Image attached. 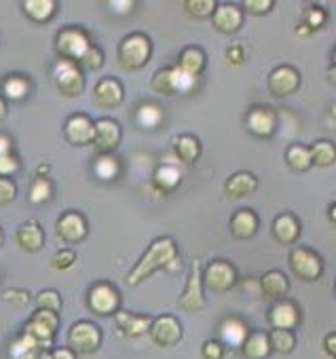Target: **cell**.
I'll use <instances>...</instances> for the list:
<instances>
[{
  "label": "cell",
  "instance_id": "6da1fadb",
  "mask_svg": "<svg viewBox=\"0 0 336 359\" xmlns=\"http://www.w3.org/2000/svg\"><path fill=\"white\" fill-rule=\"evenodd\" d=\"M176 260H178L176 241L172 237H159L148 245L142 260L131 269V273L127 275V283L137 285L144 279H148L154 271H161V269H170L172 271V264Z\"/></svg>",
  "mask_w": 336,
  "mask_h": 359
},
{
  "label": "cell",
  "instance_id": "7a4b0ae2",
  "mask_svg": "<svg viewBox=\"0 0 336 359\" xmlns=\"http://www.w3.org/2000/svg\"><path fill=\"white\" fill-rule=\"evenodd\" d=\"M150 55H152V43L142 32H133L125 36L119 45V64L127 72L142 70L148 64Z\"/></svg>",
  "mask_w": 336,
  "mask_h": 359
},
{
  "label": "cell",
  "instance_id": "3957f363",
  "mask_svg": "<svg viewBox=\"0 0 336 359\" xmlns=\"http://www.w3.org/2000/svg\"><path fill=\"white\" fill-rule=\"evenodd\" d=\"M91 47L89 34L83 28H62L55 36V51L60 60L79 64V60Z\"/></svg>",
  "mask_w": 336,
  "mask_h": 359
},
{
  "label": "cell",
  "instance_id": "277c9868",
  "mask_svg": "<svg viewBox=\"0 0 336 359\" xmlns=\"http://www.w3.org/2000/svg\"><path fill=\"white\" fill-rule=\"evenodd\" d=\"M87 306L93 315L100 317L114 315L116 311H121V292L108 281L93 283L87 292Z\"/></svg>",
  "mask_w": 336,
  "mask_h": 359
},
{
  "label": "cell",
  "instance_id": "5b68a950",
  "mask_svg": "<svg viewBox=\"0 0 336 359\" xmlns=\"http://www.w3.org/2000/svg\"><path fill=\"white\" fill-rule=\"evenodd\" d=\"M53 83L58 87V91L64 95V97H79L83 91H85V76H83V70L72 64V62H66V60H60L53 68Z\"/></svg>",
  "mask_w": 336,
  "mask_h": 359
},
{
  "label": "cell",
  "instance_id": "8992f818",
  "mask_svg": "<svg viewBox=\"0 0 336 359\" xmlns=\"http://www.w3.org/2000/svg\"><path fill=\"white\" fill-rule=\"evenodd\" d=\"M290 271L302 281H317L323 275V260L309 248H296L288 256Z\"/></svg>",
  "mask_w": 336,
  "mask_h": 359
},
{
  "label": "cell",
  "instance_id": "52a82bcc",
  "mask_svg": "<svg viewBox=\"0 0 336 359\" xmlns=\"http://www.w3.org/2000/svg\"><path fill=\"white\" fill-rule=\"evenodd\" d=\"M68 344L74 353L91 355L102 346V330L93 321H76L68 330Z\"/></svg>",
  "mask_w": 336,
  "mask_h": 359
},
{
  "label": "cell",
  "instance_id": "ba28073f",
  "mask_svg": "<svg viewBox=\"0 0 336 359\" xmlns=\"http://www.w3.org/2000/svg\"><path fill=\"white\" fill-rule=\"evenodd\" d=\"M60 327V317L58 313L51 311H36L30 321L24 327V334L30 336L32 340H36L41 344V348H49L53 342V336Z\"/></svg>",
  "mask_w": 336,
  "mask_h": 359
},
{
  "label": "cell",
  "instance_id": "9c48e42d",
  "mask_svg": "<svg viewBox=\"0 0 336 359\" xmlns=\"http://www.w3.org/2000/svg\"><path fill=\"white\" fill-rule=\"evenodd\" d=\"M237 283V271L229 260H212L203 273V287L212 292H229Z\"/></svg>",
  "mask_w": 336,
  "mask_h": 359
},
{
  "label": "cell",
  "instance_id": "30bf717a",
  "mask_svg": "<svg viewBox=\"0 0 336 359\" xmlns=\"http://www.w3.org/2000/svg\"><path fill=\"white\" fill-rule=\"evenodd\" d=\"M123 137V129L114 118H100L93 123V137L91 144L100 154H112Z\"/></svg>",
  "mask_w": 336,
  "mask_h": 359
},
{
  "label": "cell",
  "instance_id": "8fae6325",
  "mask_svg": "<svg viewBox=\"0 0 336 359\" xmlns=\"http://www.w3.org/2000/svg\"><path fill=\"white\" fill-rule=\"evenodd\" d=\"M180 309L189 311V313H199L206 306V298H203V273H201V262L193 260L191 266V275L187 279V287L184 294L180 296Z\"/></svg>",
  "mask_w": 336,
  "mask_h": 359
},
{
  "label": "cell",
  "instance_id": "7c38bea8",
  "mask_svg": "<svg viewBox=\"0 0 336 359\" xmlns=\"http://www.w3.org/2000/svg\"><path fill=\"white\" fill-rule=\"evenodd\" d=\"M148 334H150L152 342L159 346H165V348L174 346L182 338V323L174 315H161V317L152 319Z\"/></svg>",
  "mask_w": 336,
  "mask_h": 359
},
{
  "label": "cell",
  "instance_id": "4fadbf2b",
  "mask_svg": "<svg viewBox=\"0 0 336 359\" xmlns=\"http://www.w3.org/2000/svg\"><path fill=\"white\" fill-rule=\"evenodd\" d=\"M55 233L66 243H79L89 235V224L79 212H64L55 224Z\"/></svg>",
  "mask_w": 336,
  "mask_h": 359
},
{
  "label": "cell",
  "instance_id": "5bb4252c",
  "mask_svg": "<svg viewBox=\"0 0 336 359\" xmlns=\"http://www.w3.org/2000/svg\"><path fill=\"white\" fill-rule=\"evenodd\" d=\"M212 26L220 34H235L243 26V11L239 5L233 3H222L216 5L212 13Z\"/></svg>",
  "mask_w": 336,
  "mask_h": 359
},
{
  "label": "cell",
  "instance_id": "9a60e30c",
  "mask_svg": "<svg viewBox=\"0 0 336 359\" xmlns=\"http://www.w3.org/2000/svg\"><path fill=\"white\" fill-rule=\"evenodd\" d=\"M300 87V74L292 66H279L269 74V91L275 97H288Z\"/></svg>",
  "mask_w": 336,
  "mask_h": 359
},
{
  "label": "cell",
  "instance_id": "2e32d148",
  "mask_svg": "<svg viewBox=\"0 0 336 359\" xmlns=\"http://www.w3.org/2000/svg\"><path fill=\"white\" fill-rule=\"evenodd\" d=\"M248 129L258 135V137H271L275 133V125H277V112L269 106H256L248 112L246 118Z\"/></svg>",
  "mask_w": 336,
  "mask_h": 359
},
{
  "label": "cell",
  "instance_id": "e0dca14e",
  "mask_svg": "<svg viewBox=\"0 0 336 359\" xmlns=\"http://www.w3.org/2000/svg\"><path fill=\"white\" fill-rule=\"evenodd\" d=\"M64 133H66V140L70 144H74V146L91 144V137H93V121L87 114H72L66 121Z\"/></svg>",
  "mask_w": 336,
  "mask_h": 359
},
{
  "label": "cell",
  "instance_id": "ac0fdd59",
  "mask_svg": "<svg viewBox=\"0 0 336 359\" xmlns=\"http://www.w3.org/2000/svg\"><path fill=\"white\" fill-rule=\"evenodd\" d=\"M269 321H271L273 330H294L300 323L298 306L290 300H279L269 311Z\"/></svg>",
  "mask_w": 336,
  "mask_h": 359
},
{
  "label": "cell",
  "instance_id": "d6986e66",
  "mask_svg": "<svg viewBox=\"0 0 336 359\" xmlns=\"http://www.w3.org/2000/svg\"><path fill=\"white\" fill-rule=\"evenodd\" d=\"M258 189V180L250 171H237L224 182V195L227 199H243L254 195Z\"/></svg>",
  "mask_w": 336,
  "mask_h": 359
},
{
  "label": "cell",
  "instance_id": "ffe728a7",
  "mask_svg": "<svg viewBox=\"0 0 336 359\" xmlns=\"http://www.w3.org/2000/svg\"><path fill=\"white\" fill-rule=\"evenodd\" d=\"M125 91L116 79H102L93 87V100L104 108H116L123 104Z\"/></svg>",
  "mask_w": 336,
  "mask_h": 359
},
{
  "label": "cell",
  "instance_id": "44dd1931",
  "mask_svg": "<svg viewBox=\"0 0 336 359\" xmlns=\"http://www.w3.org/2000/svg\"><path fill=\"white\" fill-rule=\"evenodd\" d=\"M114 317H116V327L125 338H135V336L146 334L150 330V323H152L150 317L135 315V313H129V311H116Z\"/></svg>",
  "mask_w": 336,
  "mask_h": 359
},
{
  "label": "cell",
  "instance_id": "7402d4cb",
  "mask_svg": "<svg viewBox=\"0 0 336 359\" xmlns=\"http://www.w3.org/2000/svg\"><path fill=\"white\" fill-rule=\"evenodd\" d=\"M260 285V292L264 298L273 300V302H279L288 296L290 292V283H288V277L281 273V271H269L260 277L258 281Z\"/></svg>",
  "mask_w": 336,
  "mask_h": 359
},
{
  "label": "cell",
  "instance_id": "603a6c76",
  "mask_svg": "<svg viewBox=\"0 0 336 359\" xmlns=\"http://www.w3.org/2000/svg\"><path fill=\"white\" fill-rule=\"evenodd\" d=\"M206 66H208V55L203 53V49L187 47L178 55V62H176L174 68H178L180 72H184V74H189L193 79H199V74L206 70Z\"/></svg>",
  "mask_w": 336,
  "mask_h": 359
},
{
  "label": "cell",
  "instance_id": "cb8c5ba5",
  "mask_svg": "<svg viewBox=\"0 0 336 359\" xmlns=\"http://www.w3.org/2000/svg\"><path fill=\"white\" fill-rule=\"evenodd\" d=\"M15 239H18V245L24 252L34 254V252H41L43 245H45V231H43V226L39 222L30 220V222H26V224H22L18 229Z\"/></svg>",
  "mask_w": 336,
  "mask_h": 359
},
{
  "label": "cell",
  "instance_id": "d4e9b609",
  "mask_svg": "<svg viewBox=\"0 0 336 359\" xmlns=\"http://www.w3.org/2000/svg\"><path fill=\"white\" fill-rule=\"evenodd\" d=\"M233 237L237 239H250L256 235L258 231V216L250 210V208H243V210H237L233 216H231V224H229Z\"/></svg>",
  "mask_w": 336,
  "mask_h": 359
},
{
  "label": "cell",
  "instance_id": "484cf974",
  "mask_svg": "<svg viewBox=\"0 0 336 359\" xmlns=\"http://www.w3.org/2000/svg\"><path fill=\"white\" fill-rule=\"evenodd\" d=\"M273 237L281 245H292L300 237V222L294 214H281L273 222Z\"/></svg>",
  "mask_w": 336,
  "mask_h": 359
},
{
  "label": "cell",
  "instance_id": "4316f807",
  "mask_svg": "<svg viewBox=\"0 0 336 359\" xmlns=\"http://www.w3.org/2000/svg\"><path fill=\"white\" fill-rule=\"evenodd\" d=\"M22 11L26 13L28 20L36 24H47L58 11V3L55 0H24Z\"/></svg>",
  "mask_w": 336,
  "mask_h": 359
},
{
  "label": "cell",
  "instance_id": "83f0119b",
  "mask_svg": "<svg viewBox=\"0 0 336 359\" xmlns=\"http://www.w3.org/2000/svg\"><path fill=\"white\" fill-rule=\"evenodd\" d=\"M241 353L248 359H267L271 355V346H269V334L267 332H254L248 334V338L241 344Z\"/></svg>",
  "mask_w": 336,
  "mask_h": 359
},
{
  "label": "cell",
  "instance_id": "f1b7e54d",
  "mask_svg": "<svg viewBox=\"0 0 336 359\" xmlns=\"http://www.w3.org/2000/svg\"><path fill=\"white\" fill-rule=\"evenodd\" d=\"M174 150L178 154V158L184 163V165H193L199 156H201V144L195 135L191 133H184V135H178L174 140Z\"/></svg>",
  "mask_w": 336,
  "mask_h": 359
},
{
  "label": "cell",
  "instance_id": "f546056e",
  "mask_svg": "<svg viewBox=\"0 0 336 359\" xmlns=\"http://www.w3.org/2000/svg\"><path fill=\"white\" fill-rule=\"evenodd\" d=\"M182 182V171L174 165H161L154 171V187L161 193H172Z\"/></svg>",
  "mask_w": 336,
  "mask_h": 359
},
{
  "label": "cell",
  "instance_id": "4dcf8cb0",
  "mask_svg": "<svg viewBox=\"0 0 336 359\" xmlns=\"http://www.w3.org/2000/svg\"><path fill=\"white\" fill-rule=\"evenodd\" d=\"M248 327H246V323L241 321V319H237V317H229V319H224L222 321V325H220V336H222V340L229 344V346H241L243 344V340L248 338Z\"/></svg>",
  "mask_w": 336,
  "mask_h": 359
},
{
  "label": "cell",
  "instance_id": "1f68e13d",
  "mask_svg": "<svg viewBox=\"0 0 336 359\" xmlns=\"http://www.w3.org/2000/svg\"><path fill=\"white\" fill-rule=\"evenodd\" d=\"M309 154H311V165L321 167V169L332 167L336 161V150H334V144L330 140H317L315 144H311Z\"/></svg>",
  "mask_w": 336,
  "mask_h": 359
},
{
  "label": "cell",
  "instance_id": "d6a6232c",
  "mask_svg": "<svg viewBox=\"0 0 336 359\" xmlns=\"http://www.w3.org/2000/svg\"><path fill=\"white\" fill-rule=\"evenodd\" d=\"M269 346H271L273 353L288 355L296 346V336H294L292 330H273L269 334Z\"/></svg>",
  "mask_w": 336,
  "mask_h": 359
},
{
  "label": "cell",
  "instance_id": "836d02e7",
  "mask_svg": "<svg viewBox=\"0 0 336 359\" xmlns=\"http://www.w3.org/2000/svg\"><path fill=\"white\" fill-rule=\"evenodd\" d=\"M3 91H5V97L9 100H24L30 93V81L22 74H11L5 79Z\"/></svg>",
  "mask_w": 336,
  "mask_h": 359
},
{
  "label": "cell",
  "instance_id": "e575fe53",
  "mask_svg": "<svg viewBox=\"0 0 336 359\" xmlns=\"http://www.w3.org/2000/svg\"><path fill=\"white\" fill-rule=\"evenodd\" d=\"M285 163L294 169V171H307L311 167V154L307 146L300 144H292L285 150Z\"/></svg>",
  "mask_w": 336,
  "mask_h": 359
},
{
  "label": "cell",
  "instance_id": "d590c367",
  "mask_svg": "<svg viewBox=\"0 0 336 359\" xmlns=\"http://www.w3.org/2000/svg\"><path fill=\"white\" fill-rule=\"evenodd\" d=\"M150 87H152V91H156L159 95H172V93H176V91H174V70H172V68H163V70H159V72L152 76Z\"/></svg>",
  "mask_w": 336,
  "mask_h": 359
},
{
  "label": "cell",
  "instance_id": "8d00e7d4",
  "mask_svg": "<svg viewBox=\"0 0 336 359\" xmlns=\"http://www.w3.org/2000/svg\"><path fill=\"white\" fill-rule=\"evenodd\" d=\"M53 195V187L47 177H36L34 184L30 187V193H28V199L32 205H41V203H47Z\"/></svg>",
  "mask_w": 336,
  "mask_h": 359
},
{
  "label": "cell",
  "instance_id": "74e56055",
  "mask_svg": "<svg viewBox=\"0 0 336 359\" xmlns=\"http://www.w3.org/2000/svg\"><path fill=\"white\" fill-rule=\"evenodd\" d=\"M216 0H187V3L182 5L184 11L195 18V20H206V18H212L214 9H216Z\"/></svg>",
  "mask_w": 336,
  "mask_h": 359
},
{
  "label": "cell",
  "instance_id": "f35d334b",
  "mask_svg": "<svg viewBox=\"0 0 336 359\" xmlns=\"http://www.w3.org/2000/svg\"><path fill=\"white\" fill-rule=\"evenodd\" d=\"M119 171H121V165L112 154H100V158L95 161V173L102 180H114Z\"/></svg>",
  "mask_w": 336,
  "mask_h": 359
},
{
  "label": "cell",
  "instance_id": "ab89813d",
  "mask_svg": "<svg viewBox=\"0 0 336 359\" xmlns=\"http://www.w3.org/2000/svg\"><path fill=\"white\" fill-rule=\"evenodd\" d=\"M83 72L87 70V72H95V70H100L102 66H104V51L100 49V47H95V45H91L89 49H87V53L79 60V64H76Z\"/></svg>",
  "mask_w": 336,
  "mask_h": 359
},
{
  "label": "cell",
  "instance_id": "60d3db41",
  "mask_svg": "<svg viewBox=\"0 0 336 359\" xmlns=\"http://www.w3.org/2000/svg\"><path fill=\"white\" fill-rule=\"evenodd\" d=\"M39 348H41V344H39L36 340H32L30 336L22 334V336L11 344L9 353H11L13 359H26L30 353H34V351H39Z\"/></svg>",
  "mask_w": 336,
  "mask_h": 359
},
{
  "label": "cell",
  "instance_id": "b9f144b4",
  "mask_svg": "<svg viewBox=\"0 0 336 359\" xmlns=\"http://www.w3.org/2000/svg\"><path fill=\"white\" fill-rule=\"evenodd\" d=\"M36 306L39 311H51V313H60L62 309V296L55 290H43L36 296Z\"/></svg>",
  "mask_w": 336,
  "mask_h": 359
},
{
  "label": "cell",
  "instance_id": "7bdbcfd3",
  "mask_svg": "<svg viewBox=\"0 0 336 359\" xmlns=\"http://www.w3.org/2000/svg\"><path fill=\"white\" fill-rule=\"evenodd\" d=\"M137 123L142 125V127H156L161 121H163V112L154 106V104H144L140 110H137Z\"/></svg>",
  "mask_w": 336,
  "mask_h": 359
},
{
  "label": "cell",
  "instance_id": "ee69618b",
  "mask_svg": "<svg viewBox=\"0 0 336 359\" xmlns=\"http://www.w3.org/2000/svg\"><path fill=\"white\" fill-rule=\"evenodd\" d=\"M273 7H275L273 0H243L241 3V11L250 15H267Z\"/></svg>",
  "mask_w": 336,
  "mask_h": 359
},
{
  "label": "cell",
  "instance_id": "f6af8a7d",
  "mask_svg": "<svg viewBox=\"0 0 336 359\" xmlns=\"http://www.w3.org/2000/svg\"><path fill=\"white\" fill-rule=\"evenodd\" d=\"M18 197V187L11 177H0V208L13 203Z\"/></svg>",
  "mask_w": 336,
  "mask_h": 359
},
{
  "label": "cell",
  "instance_id": "bcb514c9",
  "mask_svg": "<svg viewBox=\"0 0 336 359\" xmlns=\"http://www.w3.org/2000/svg\"><path fill=\"white\" fill-rule=\"evenodd\" d=\"M74 260H76V254L72 250H60L51 260V269L53 271H68L74 264Z\"/></svg>",
  "mask_w": 336,
  "mask_h": 359
},
{
  "label": "cell",
  "instance_id": "7dc6e473",
  "mask_svg": "<svg viewBox=\"0 0 336 359\" xmlns=\"http://www.w3.org/2000/svg\"><path fill=\"white\" fill-rule=\"evenodd\" d=\"M172 70H174V91L187 93V91H193V89L197 87V79H193V76L180 72L178 68H172Z\"/></svg>",
  "mask_w": 336,
  "mask_h": 359
},
{
  "label": "cell",
  "instance_id": "c3c4849f",
  "mask_svg": "<svg viewBox=\"0 0 336 359\" xmlns=\"http://www.w3.org/2000/svg\"><path fill=\"white\" fill-rule=\"evenodd\" d=\"M323 24H325V11H321V9H317V7H313V9H309V11H307L304 26L309 28V32H313V30L321 28Z\"/></svg>",
  "mask_w": 336,
  "mask_h": 359
},
{
  "label": "cell",
  "instance_id": "681fc988",
  "mask_svg": "<svg viewBox=\"0 0 336 359\" xmlns=\"http://www.w3.org/2000/svg\"><path fill=\"white\" fill-rule=\"evenodd\" d=\"M201 355L203 359H224V346L218 340H208L201 346Z\"/></svg>",
  "mask_w": 336,
  "mask_h": 359
},
{
  "label": "cell",
  "instance_id": "f907efd6",
  "mask_svg": "<svg viewBox=\"0 0 336 359\" xmlns=\"http://www.w3.org/2000/svg\"><path fill=\"white\" fill-rule=\"evenodd\" d=\"M20 169V161L18 156L11 152V154H5V156H0V177H9L13 175L15 171Z\"/></svg>",
  "mask_w": 336,
  "mask_h": 359
},
{
  "label": "cell",
  "instance_id": "816d5d0a",
  "mask_svg": "<svg viewBox=\"0 0 336 359\" xmlns=\"http://www.w3.org/2000/svg\"><path fill=\"white\" fill-rule=\"evenodd\" d=\"M3 298L9 302V304H28V300H30V294L26 292V290H5L3 292Z\"/></svg>",
  "mask_w": 336,
  "mask_h": 359
},
{
  "label": "cell",
  "instance_id": "f5cc1de1",
  "mask_svg": "<svg viewBox=\"0 0 336 359\" xmlns=\"http://www.w3.org/2000/svg\"><path fill=\"white\" fill-rule=\"evenodd\" d=\"M227 62H229L231 66H239V64L243 62V51H241L239 45H231V47L227 49Z\"/></svg>",
  "mask_w": 336,
  "mask_h": 359
},
{
  "label": "cell",
  "instance_id": "db71d44e",
  "mask_svg": "<svg viewBox=\"0 0 336 359\" xmlns=\"http://www.w3.org/2000/svg\"><path fill=\"white\" fill-rule=\"evenodd\" d=\"M108 7L114 9V11H119L121 15H127L135 7V3H131V0H121V3H108Z\"/></svg>",
  "mask_w": 336,
  "mask_h": 359
},
{
  "label": "cell",
  "instance_id": "11a10c76",
  "mask_svg": "<svg viewBox=\"0 0 336 359\" xmlns=\"http://www.w3.org/2000/svg\"><path fill=\"white\" fill-rule=\"evenodd\" d=\"M51 359H76V353L68 346H60V348L51 351Z\"/></svg>",
  "mask_w": 336,
  "mask_h": 359
},
{
  "label": "cell",
  "instance_id": "9f6ffc18",
  "mask_svg": "<svg viewBox=\"0 0 336 359\" xmlns=\"http://www.w3.org/2000/svg\"><path fill=\"white\" fill-rule=\"evenodd\" d=\"M13 152V140L7 133H0V156Z\"/></svg>",
  "mask_w": 336,
  "mask_h": 359
},
{
  "label": "cell",
  "instance_id": "6f0895ef",
  "mask_svg": "<svg viewBox=\"0 0 336 359\" xmlns=\"http://www.w3.org/2000/svg\"><path fill=\"white\" fill-rule=\"evenodd\" d=\"M323 348H325V353H328L330 357L336 353V334H334V332L325 336V340H323Z\"/></svg>",
  "mask_w": 336,
  "mask_h": 359
},
{
  "label": "cell",
  "instance_id": "680465c9",
  "mask_svg": "<svg viewBox=\"0 0 336 359\" xmlns=\"http://www.w3.org/2000/svg\"><path fill=\"white\" fill-rule=\"evenodd\" d=\"M26 359H51V351L49 348H39V351L30 353Z\"/></svg>",
  "mask_w": 336,
  "mask_h": 359
},
{
  "label": "cell",
  "instance_id": "91938a15",
  "mask_svg": "<svg viewBox=\"0 0 336 359\" xmlns=\"http://www.w3.org/2000/svg\"><path fill=\"white\" fill-rule=\"evenodd\" d=\"M7 118V100L0 95V123Z\"/></svg>",
  "mask_w": 336,
  "mask_h": 359
},
{
  "label": "cell",
  "instance_id": "94428289",
  "mask_svg": "<svg viewBox=\"0 0 336 359\" xmlns=\"http://www.w3.org/2000/svg\"><path fill=\"white\" fill-rule=\"evenodd\" d=\"M328 214H330V222H334V220H336V214H334V203L330 205V210H328Z\"/></svg>",
  "mask_w": 336,
  "mask_h": 359
},
{
  "label": "cell",
  "instance_id": "6125c7cd",
  "mask_svg": "<svg viewBox=\"0 0 336 359\" xmlns=\"http://www.w3.org/2000/svg\"><path fill=\"white\" fill-rule=\"evenodd\" d=\"M3 243H5V235H3V229H0V248H3Z\"/></svg>",
  "mask_w": 336,
  "mask_h": 359
}]
</instances>
